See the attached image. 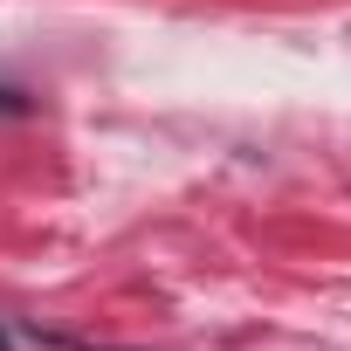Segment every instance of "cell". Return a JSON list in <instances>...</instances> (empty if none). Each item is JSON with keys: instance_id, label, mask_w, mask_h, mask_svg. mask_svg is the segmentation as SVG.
Listing matches in <instances>:
<instances>
[{"instance_id": "cell-1", "label": "cell", "mask_w": 351, "mask_h": 351, "mask_svg": "<svg viewBox=\"0 0 351 351\" xmlns=\"http://www.w3.org/2000/svg\"><path fill=\"white\" fill-rule=\"evenodd\" d=\"M0 110H28V104H21V97H14V90H0Z\"/></svg>"}, {"instance_id": "cell-2", "label": "cell", "mask_w": 351, "mask_h": 351, "mask_svg": "<svg viewBox=\"0 0 351 351\" xmlns=\"http://www.w3.org/2000/svg\"><path fill=\"white\" fill-rule=\"evenodd\" d=\"M0 351H8V337H0Z\"/></svg>"}]
</instances>
